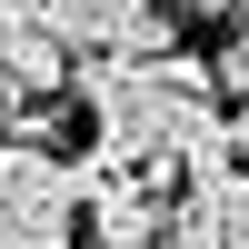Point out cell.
<instances>
[{
  "instance_id": "obj_1",
  "label": "cell",
  "mask_w": 249,
  "mask_h": 249,
  "mask_svg": "<svg viewBox=\"0 0 249 249\" xmlns=\"http://www.w3.org/2000/svg\"><path fill=\"white\" fill-rule=\"evenodd\" d=\"M80 100L100 120V160L120 170H160L179 150L190 120H210V70L199 50H170V60H80Z\"/></svg>"
},
{
  "instance_id": "obj_2",
  "label": "cell",
  "mask_w": 249,
  "mask_h": 249,
  "mask_svg": "<svg viewBox=\"0 0 249 249\" xmlns=\"http://www.w3.org/2000/svg\"><path fill=\"white\" fill-rule=\"evenodd\" d=\"M70 210L90 219L100 249H150L160 239V199L140 170H120V160H70Z\"/></svg>"
},
{
  "instance_id": "obj_3",
  "label": "cell",
  "mask_w": 249,
  "mask_h": 249,
  "mask_svg": "<svg viewBox=\"0 0 249 249\" xmlns=\"http://www.w3.org/2000/svg\"><path fill=\"white\" fill-rule=\"evenodd\" d=\"M160 249H249V170L190 179V199L160 210Z\"/></svg>"
},
{
  "instance_id": "obj_4",
  "label": "cell",
  "mask_w": 249,
  "mask_h": 249,
  "mask_svg": "<svg viewBox=\"0 0 249 249\" xmlns=\"http://www.w3.org/2000/svg\"><path fill=\"white\" fill-rule=\"evenodd\" d=\"M80 210H0V249H70Z\"/></svg>"
},
{
  "instance_id": "obj_5",
  "label": "cell",
  "mask_w": 249,
  "mask_h": 249,
  "mask_svg": "<svg viewBox=\"0 0 249 249\" xmlns=\"http://www.w3.org/2000/svg\"><path fill=\"white\" fill-rule=\"evenodd\" d=\"M179 10H199V20H239V0H179Z\"/></svg>"
}]
</instances>
